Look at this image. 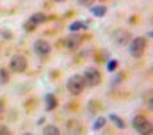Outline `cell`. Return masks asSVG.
<instances>
[{"label":"cell","instance_id":"obj_4","mask_svg":"<svg viewBox=\"0 0 153 135\" xmlns=\"http://www.w3.org/2000/svg\"><path fill=\"white\" fill-rule=\"evenodd\" d=\"M82 78L85 80V84L88 87H97L102 81V76L101 72L94 67H88L82 74Z\"/></svg>","mask_w":153,"mask_h":135},{"label":"cell","instance_id":"obj_11","mask_svg":"<svg viewBox=\"0 0 153 135\" xmlns=\"http://www.w3.org/2000/svg\"><path fill=\"white\" fill-rule=\"evenodd\" d=\"M88 29H89L88 24H85L82 21H74L71 25L68 26V30L71 33H77V32H80V30H88Z\"/></svg>","mask_w":153,"mask_h":135},{"label":"cell","instance_id":"obj_15","mask_svg":"<svg viewBox=\"0 0 153 135\" xmlns=\"http://www.w3.org/2000/svg\"><path fill=\"white\" fill-rule=\"evenodd\" d=\"M42 133L45 135H59V134H60V130H59L55 125H47V126L43 127Z\"/></svg>","mask_w":153,"mask_h":135},{"label":"cell","instance_id":"obj_23","mask_svg":"<svg viewBox=\"0 0 153 135\" xmlns=\"http://www.w3.org/2000/svg\"><path fill=\"white\" fill-rule=\"evenodd\" d=\"M123 79V72H120V74H118V76H117V79H114L113 80V84H119V81Z\"/></svg>","mask_w":153,"mask_h":135},{"label":"cell","instance_id":"obj_14","mask_svg":"<svg viewBox=\"0 0 153 135\" xmlns=\"http://www.w3.org/2000/svg\"><path fill=\"white\" fill-rule=\"evenodd\" d=\"M109 118H110L111 122L115 125V127H118V129H120V130H122V129H124V127H126V122H124V121L119 116H117V114L111 113L110 116H109Z\"/></svg>","mask_w":153,"mask_h":135},{"label":"cell","instance_id":"obj_12","mask_svg":"<svg viewBox=\"0 0 153 135\" xmlns=\"http://www.w3.org/2000/svg\"><path fill=\"white\" fill-rule=\"evenodd\" d=\"M67 130L69 134H79L81 133V123L76 119H72L69 121L68 125H67Z\"/></svg>","mask_w":153,"mask_h":135},{"label":"cell","instance_id":"obj_24","mask_svg":"<svg viewBox=\"0 0 153 135\" xmlns=\"http://www.w3.org/2000/svg\"><path fill=\"white\" fill-rule=\"evenodd\" d=\"M45 119H46V118H45V117H42V118H39V119L37 121V125H42V123L45 122Z\"/></svg>","mask_w":153,"mask_h":135},{"label":"cell","instance_id":"obj_27","mask_svg":"<svg viewBox=\"0 0 153 135\" xmlns=\"http://www.w3.org/2000/svg\"><path fill=\"white\" fill-rule=\"evenodd\" d=\"M53 1H55V3H63V1H65V0H53Z\"/></svg>","mask_w":153,"mask_h":135},{"label":"cell","instance_id":"obj_8","mask_svg":"<svg viewBox=\"0 0 153 135\" xmlns=\"http://www.w3.org/2000/svg\"><path fill=\"white\" fill-rule=\"evenodd\" d=\"M33 51L39 57H45V55L50 54L51 51V45L45 40H37L33 43Z\"/></svg>","mask_w":153,"mask_h":135},{"label":"cell","instance_id":"obj_2","mask_svg":"<svg viewBox=\"0 0 153 135\" xmlns=\"http://www.w3.org/2000/svg\"><path fill=\"white\" fill-rule=\"evenodd\" d=\"M147 38L145 37H136L130 41L128 43V53L134 58H140L143 57L145 49H147Z\"/></svg>","mask_w":153,"mask_h":135},{"label":"cell","instance_id":"obj_21","mask_svg":"<svg viewBox=\"0 0 153 135\" xmlns=\"http://www.w3.org/2000/svg\"><path fill=\"white\" fill-rule=\"evenodd\" d=\"M24 29H25L26 32H32V30L36 29V26H34L33 24H30L29 21H26L25 24H24Z\"/></svg>","mask_w":153,"mask_h":135},{"label":"cell","instance_id":"obj_25","mask_svg":"<svg viewBox=\"0 0 153 135\" xmlns=\"http://www.w3.org/2000/svg\"><path fill=\"white\" fill-rule=\"evenodd\" d=\"M3 110H4V106H3V102L0 101V116L3 114Z\"/></svg>","mask_w":153,"mask_h":135},{"label":"cell","instance_id":"obj_16","mask_svg":"<svg viewBox=\"0 0 153 135\" xmlns=\"http://www.w3.org/2000/svg\"><path fill=\"white\" fill-rule=\"evenodd\" d=\"M105 125H106V118H105V117H98V118L94 121V123H93L92 129L94 130V131L101 130L102 127H105Z\"/></svg>","mask_w":153,"mask_h":135},{"label":"cell","instance_id":"obj_3","mask_svg":"<svg viewBox=\"0 0 153 135\" xmlns=\"http://www.w3.org/2000/svg\"><path fill=\"white\" fill-rule=\"evenodd\" d=\"M132 127L143 135H149L152 134V127L153 125L149 119H147L144 116H135L132 119Z\"/></svg>","mask_w":153,"mask_h":135},{"label":"cell","instance_id":"obj_19","mask_svg":"<svg viewBox=\"0 0 153 135\" xmlns=\"http://www.w3.org/2000/svg\"><path fill=\"white\" fill-rule=\"evenodd\" d=\"M94 1L96 0H77L79 5H81V7H92Z\"/></svg>","mask_w":153,"mask_h":135},{"label":"cell","instance_id":"obj_26","mask_svg":"<svg viewBox=\"0 0 153 135\" xmlns=\"http://www.w3.org/2000/svg\"><path fill=\"white\" fill-rule=\"evenodd\" d=\"M147 34H148V37H149V38H152V37H153V32H152V30H149Z\"/></svg>","mask_w":153,"mask_h":135},{"label":"cell","instance_id":"obj_10","mask_svg":"<svg viewBox=\"0 0 153 135\" xmlns=\"http://www.w3.org/2000/svg\"><path fill=\"white\" fill-rule=\"evenodd\" d=\"M45 101H46V110L47 112H51V110H54L58 106V100L53 93H47V95L45 96Z\"/></svg>","mask_w":153,"mask_h":135},{"label":"cell","instance_id":"obj_7","mask_svg":"<svg viewBox=\"0 0 153 135\" xmlns=\"http://www.w3.org/2000/svg\"><path fill=\"white\" fill-rule=\"evenodd\" d=\"M82 43V36L77 33H71L63 40V45L65 49H68L69 51H74L76 49H79V46Z\"/></svg>","mask_w":153,"mask_h":135},{"label":"cell","instance_id":"obj_5","mask_svg":"<svg viewBox=\"0 0 153 135\" xmlns=\"http://www.w3.org/2000/svg\"><path fill=\"white\" fill-rule=\"evenodd\" d=\"M9 68H11L12 72H16V74H21V72H25L27 68V60L26 58L21 54H16L13 55L9 60Z\"/></svg>","mask_w":153,"mask_h":135},{"label":"cell","instance_id":"obj_13","mask_svg":"<svg viewBox=\"0 0 153 135\" xmlns=\"http://www.w3.org/2000/svg\"><path fill=\"white\" fill-rule=\"evenodd\" d=\"M107 12V8L105 5H94L90 8V13L96 17H103Z\"/></svg>","mask_w":153,"mask_h":135},{"label":"cell","instance_id":"obj_18","mask_svg":"<svg viewBox=\"0 0 153 135\" xmlns=\"http://www.w3.org/2000/svg\"><path fill=\"white\" fill-rule=\"evenodd\" d=\"M117 67H118V60H115V59L109 60V62H107V64H106V70L109 72H114Z\"/></svg>","mask_w":153,"mask_h":135},{"label":"cell","instance_id":"obj_17","mask_svg":"<svg viewBox=\"0 0 153 135\" xmlns=\"http://www.w3.org/2000/svg\"><path fill=\"white\" fill-rule=\"evenodd\" d=\"M9 81V72L5 68H0V85H4Z\"/></svg>","mask_w":153,"mask_h":135},{"label":"cell","instance_id":"obj_9","mask_svg":"<svg viewBox=\"0 0 153 135\" xmlns=\"http://www.w3.org/2000/svg\"><path fill=\"white\" fill-rule=\"evenodd\" d=\"M48 20V17L45 15V13H41V12H38V13H34V15H32L29 17V21L30 24H33L34 26H38V25H41V24H45Z\"/></svg>","mask_w":153,"mask_h":135},{"label":"cell","instance_id":"obj_20","mask_svg":"<svg viewBox=\"0 0 153 135\" xmlns=\"http://www.w3.org/2000/svg\"><path fill=\"white\" fill-rule=\"evenodd\" d=\"M0 36L4 37L5 40H11V38L13 37V36H12V33L9 32V30H5V29H0Z\"/></svg>","mask_w":153,"mask_h":135},{"label":"cell","instance_id":"obj_6","mask_svg":"<svg viewBox=\"0 0 153 135\" xmlns=\"http://www.w3.org/2000/svg\"><path fill=\"white\" fill-rule=\"evenodd\" d=\"M111 38H113L114 42H115L117 45H119V46H126V45L130 43V41L132 40L131 33L128 32V30L123 29V28H119V29L114 30Z\"/></svg>","mask_w":153,"mask_h":135},{"label":"cell","instance_id":"obj_1","mask_svg":"<svg viewBox=\"0 0 153 135\" xmlns=\"http://www.w3.org/2000/svg\"><path fill=\"white\" fill-rule=\"evenodd\" d=\"M65 87H67V91L71 93L72 96H79L80 93L84 91L86 84H85V80H84V78H82V75L76 74V75H72L71 78L68 79L67 83H65Z\"/></svg>","mask_w":153,"mask_h":135},{"label":"cell","instance_id":"obj_22","mask_svg":"<svg viewBox=\"0 0 153 135\" xmlns=\"http://www.w3.org/2000/svg\"><path fill=\"white\" fill-rule=\"evenodd\" d=\"M8 134H9L8 127L4 126V125H0V135H8Z\"/></svg>","mask_w":153,"mask_h":135}]
</instances>
